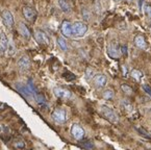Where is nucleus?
<instances>
[{"label":"nucleus","instance_id":"7c9ffc66","mask_svg":"<svg viewBox=\"0 0 151 150\" xmlns=\"http://www.w3.org/2000/svg\"><path fill=\"white\" fill-rule=\"evenodd\" d=\"M116 1H117V2H120V1H122V0H116Z\"/></svg>","mask_w":151,"mask_h":150},{"label":"nucleus","instance_id":"2eb2a0df","mask_svg":"<svg viewBox=\"0 0 151 150\" xmlns=\"http://www.w3.org/2000/svg\"><path fill=\"white\" fill-rule=\"evenodd\" d=\"M60 6L64 13H70L72 9V3L71 0H58Z\"/></svg>","mask_w":151,"mask_h":150},{"label":"nucleus","instance_id":"f03ea898","mask_svg":"<svg viewBox=\"0 0 151 150\" xmlns=\"http://www.w3.org/2000/svg\"><path fill=\"white\" fill-rule=\"evenodd\" d=\"M88 25L81 21H76L72 24V35L76 38H81L87 33Z\"/></svg>","mask_w":151,"mask_h":150},{"label":"nucleus","instance_id":"ddd939ff","mask_svg":"<svg viewBox=\"0 0 151 150\" xmlns=\"http://www.w3.org/2000/svg\"><path fill=\"white\" fill-rule=\"evenodd\" d=\"M60 30L64 37L70 38L72 37V24L69 21H64L62 23V27H60Z\"/></svg>","mask_w":151,"mask_h":150},{"label":"nucleus","instance_id":"4468645a","mask_svg":"<svg viewBox=\"0 0 151 150\" xmlns=\"http://www.w3.org/2000/svg\"><path fill=\"white\" fill-rule=\"evenodd\" d=\"M18 30H19L20 35H22L23 38H25V39H27V40H29V39H30V37H31L30 30H29L28 27H27L23 22H20L18 24Z\"/></svg>","mask_w":151,"mask_h":150},{"label":"nucleus","instance_id":"20e7f679","mask_svg":"<svg viewBox=\"0 0 151 150\" xmlns=\"http://www.w3.org/2000/svg\"><path fill=\"white\" fill-rule=\"evenodd\" d=\"M22 13L25 18V20L28 21V22H30V23L35 22L37 17H38V14H37L36 9H32L31 6H27V5H25V6L22 7Z\"/></svg>","mask_w":151,"mask_h":150},{"label":"nucleus","instance_id":"2f4dec72","mask_svg":"<svg viewBox=\"0 0 151 150\" xmlns=\"http://www.w3.org/2000/svg\"><path fill=\"white\" fill-rule=\"evenodd\" d=\"M0 131H1V127H0Z\"/></svg>","mask_w":151,"mask_h":150},{"label":"nucleus","instance_id":"cd10ccee","mask_svg":"<svg viewBox=\"0 0 151 150\" xmlns=\"http://www.w3.org/2000/svg\"><path fill=\"white\" fill-rule=\"evenodd\" d=\"M143 90H144L145 92H146L147 94L151 97V88L148 86V84H143Z\"/></svg>","mask_w":151,"mask_h":150},{"label":"nucleus","instance_id":"9d476101","mask_svg":"<svg viewBox=\"0 0 151 150\" xmlns=\"http://www.w3.org/2000/svg\"><path fill=\"white\" fill-rule=\"evenodd\" d=\"M35 39H36V41L39 43V44L41 45H49V38L48 35H46V33L44 32V31L42 30H36V32H35Z\"/></svg>","mask_w":151,"mask_h":150},{"label":"nucleus","instance_id":"a878e982","mask_svg":"<svg viewBox=\"0 0 151 150\" xmlns=\"http://www.w3.org/2000/svg\"><path fill=\"white\" fill-rule=\"evenodd\" d=\"M94 76H95V74H94L93 69L88 68L87 70H86V78L89 80V79H91V78H94Z\"/></svg>","mask_w":151,"mask_h":150},{"label":"nucleus","instance_id":"6e6552de","mask_svg":"<svg viewBox=\"0 0 151 150\" xmlns=\"http://www.w3.org/2000/svg\"><path fill=\"white\" fill-rule=\"evenodd\" d=\"M53 93L56 97L60 98V99H70V98H72V93L69 90L64 88H54Z\"/></svg>","mask_w":151,"mask_h":150},{"label":"nucleus","instance_id":"c756f323","mask_svg":"<svg viewBox=\"0 0 151 150\" xmlns=\"http://www.w3.org/2000/svg\"><path fill=\"white\" fill-rule=\"evenodd\" d=\"M123 70H124V74L126 75V67L125 66H123Z\"/></svg>","mask_w":151,"mask_h":150},{"label":"nucleus","instance_id":"6ab92c4d","mask_svg":"<svg viewBox=\"0 0 151 150\" xmlns=\"http://www.w3.org/2000/svg\"><path fill=\"white\" fill-rule=\"evenodd\" d=\"M102 97L106 100H111L115 97V93H114V91H111V90H106L103 92Z\"/></svg>","mask_w":151,"mask_h":150},{"label":"nucleus","instance_id":"393cba45","mask_svg":"<svg viewBox=\"0 0 151 150\" xmlns=\"http://www.w3.org/2000/svg\"><path fill=\"white\" fill-rule=\"evenodd\" d=\"M7 52L9 55H14L16 53V47L14 46L13 42H9V47H7Z\"/></svg>","mask_w":151,"mask_h":150},{"label":"nucleus","instance_id":"412c9836","mask_svg":"<svg viewBox=\"0 0 151 150\" xmlns=\"http://www.w3.org/2000/svg\"><path fill=\"white\" fill-rule=\"evenodd\" d=\"M143 11H144L145 15L151 19V5L148 4V3H145V4L143 5Z\"/></svg>","mask_w":151,"mask_h":150},{"label":"nucleus","instance_id":"dca6fc26","mask_svg":"<svg viewBox=\"0 0 151 150\" xmlns=\"http://www.w3.org/2000/svg\"><path fill=\"white\" fill-rule=\"evenodd\" d=\"M134 45H136L138 48L143 49V50L147 48V43L143 35H137V37L134 38Z\"/></svg>","mask_w":151,"mask_h":150},{"label":"nucleus","instance_id":"1a4fd4ad","mask_svg":"<svg viewBox=\"0 0 151 150\" xmlns=\"http://www.w3.org/2000/svg\"><path fill=\"white\" fill-rule=\"evenodd\" d=\"M31 63L30 60L27 55H22L18 61V68L20 69L22 72H25V71H28L30 69Z\"/></svg>","mask_w":151,"mask_h":150},{"label":"nucleus","instance_id":"9b49d317","mask_svg":"<svg viewBox=\"0 0 151 150\" xmlns=\"http://www.w3.org/2000/svg\"><path fill=\"white\" fill-rule=\"evenodd\" d=\"M9 47V39L4 32L0 33V56H3L7 51Z\"/></svg>","mask_w":151,"mask_h":150},{"label":"nucleus","instance_id":"0eeeda50","mask_svg":"<svg viewBox=\"0 0 151 150\" xmlns=\"http://www.w3.org/2000/svg\"><path fill=\"white\" fill-rule=\"evenodd\" d=\"M1 18H2L3 23H4L7 28H12V27L14 26V17L9 9L2 11V13H1Z\"/></svg>","mask_w":151,"mask_h":150},{"label":"nucleus","instance_id":"7ed1b4c3","mask_svg":"<svg viewBox=\"0 0 151 150\" xmlns=\"http://www.w3.org/2000/svg\"><path fill=\"white\" fill-rule=\"evenodd\" d=\"M51 118L55 123L58 124H64L67 121V112L63 108H55L52 112Z\"/></svg>","mask_w":151,"mask_h":150},{"label":"nucleus","instance_id":"f257e3e1","mask_svg":"<svg viewBox=\"0 0 151 150\" xmlns=\"http://www.w3.org/2000/svg\"><path fill=\"white\" fill-rule=\"evenodd\" d=\"M100 112L102 114V116L107 120L109 121L111 123H118L119 122V117L117 115V112L113 110V108L109 107L106 105H102L101 108H100Z\"/></svg>","mask_w":151,"mask_h":150},{"label":"nucleus","instance_id":"423d86ee","mask_svg":"<svg viewBox=\"0 0 151 150\" xmlns=\"http://www.w3.org/2000/svg\"><path fill=\"white\" fill-rule=\"evenodd\" d=\"M107 53L111 58H118L122 53H121V47L119 46L116 42H111L107 46Z\"/></svg>","mask_w":151,"mask_h":150},{"label":"nucleus","instance_id":"f3484780","mask_svg":"<svg viewBox=\"0 0 151 150\" xmlns=\"http://www.w3.org/2000/svg\"><path fill=\"white\" fill-rule=\"evenodd\" d=\"M58 44L60 46V48L62 49L63 51H67L68 50V45H67V42L63 37H60L58 39Z\"/></svg>","mask_w":151,"mask_h":150},{"label":"nucleus","instance_id":"5701e85b","mask_svg":"<svg viewBox=\"0 0 151 150\" xmlns=\"http://www.w3.org/2000/svg\"><path fill=\"white\" fill-rule=\"evenodd\" d=\"M121 89H122V91L126 94V95H131V94L133 93L131 87H129L128 84H121Z\"/></svg>","mask_w":151,"mask_h":150},{"label":"nucleus","instance_id":"c85d7f7f","mask_svg":"<svg viewBox=\"0 0 151 150\" xmlns=\"http://www.w3.org/2000/svg\"><path fill=\"white\" fill-rule=\"evenodd\" d=\"M121 53H122V54H124V55L127 54V47L126 46L121 47Z\"/></svg>","mask_w":151,"mask_h":150},{"label":"nucleus","instance_id":"b1692460","mask_svg":"<svg viewBox=\"0 0 151 150\" xmlns=\"http://www.w3.org/2000/svg\"><path fill=\"white\" fill-rule=\"evenodd\" d=\"M136 129H137V131H138L140 135H142L144 138H146V139H149V140H151V135L150 133H148L146 131V130H144L143 128H140V127H136Z\"/></svg>","mask_w":151,"mask_h":150},{"label":"nucleus","instance_id":"39448f33","mask_svg":"<svg viewBox=\"0 0 151 150\" xmlns=\"http://www.w3.org/2000/svg\"><path fill=\"white\" fill-rule=\"evenodd\" d=\"M71 135L73 136V138L77 141L83 139L85 137V129L81 127L78 123H74L71 127Z\"/></svg>","mask_w":151,"mask_h":150},{"label":"nucleus","instance_id":"a211bd4d","mask_svg":"<svg viewBox=\"0 0 151 150\" xmlns=\"http://www.w3.org/2000/svg\"><path fill=\"white\" fill-rule=\"evenodd\" d=\"M131 76H132L133 79H136L137 81H140L141 78L143 77V73L141 72L140 70H137V69H134V70L131 71Z\"/></svg>","mask_w":151,"mask_h":150},{"label":"nucleus","instance_id":"4be33fe9","mask_svg":"<svg viewBox=\"0 0 151 150\" xmlns=\"http://www.w3.org/2000/svg\"><path fill=\"white\" fill-rule=\"evenodd\" d=\"M81 15H82V18H83V20L85 21H89L90 18H91V14H90L89 9H86V7H83V9H81Z\"/></svg>","mask_w":151,"mask_h":150},{"label":"nucleus","instance_id":"bb28decb","mask_svg":"<svg viewBox=\"0 0 151 150\" xmlns=\"http://www.w3.org/2000/svg\"><path fill=\"white\" fill-rule=\"evenodd\" d=\"M15 147L16 148H19V149H22V148L25 147V144L23 141H19V142H16L15 143Z\"/></svg>","mask_w":151,"mask_h":150},{"label":"nucleus","instance_id":"f8f14e48","mask_svg":"<svg viewBox=\"0 0 151 150\" xmlns=\"http://www.w3.org/2000/svg\"><path fill=\"white\" fill-rule=\"evenodd\" d=\"M93 81H94V84H95L97 88H103V87L106 86L107 78H106V76L103 74H97L94 76Z\"/></svg>","mask_w":151,"mask_h":150},{"label":"nucleus","instance_id":"aec40b11","mask_svg":"<svg viewBox=\"0 0 151 150\" xmlns=\"http://www.w3.org/2000/svg\"><path fill=\"white\" fill-rule=\"evenodd\" d=\"M35 97H36V101L38 102L40 105H43V104L46 103V98H45L42 94H36Z\"/></svg>","mask_w":151,"mask_h":150}]
</instances>
